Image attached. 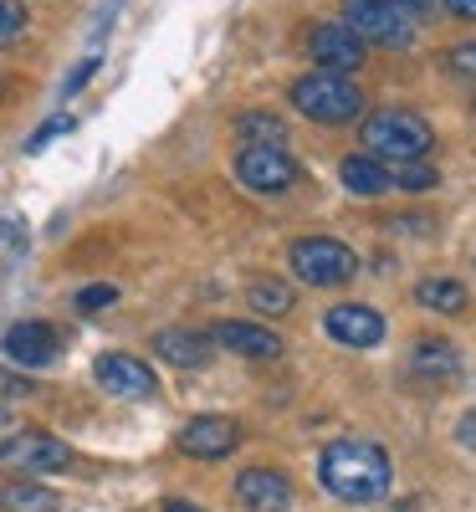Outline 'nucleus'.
<instances>
[{
  "label": "nucleus",
  "mask_w": 476,
  "mask_h": 512,
  "mask_svg": "<svg viewBox=\"0 0 476 512\" xmlns=\"http://www.w3.org/2000/svg\"><path fill=\"white\" fill-rule=\"evenodd\" d=\"M318 477H323V487H328L338 502L369 507V502H384V497H389V456H384V446H374V441L343 436V441H333V446L318 456Z\"/></svg>",
  "instance_id": "1"
},
{
  "label": "nucleus",
  "mask_w": 476,
  "mask_h": 512,
  "mask_svg": "<svg viewBox=\"0 0 476 512\" xmlns=\"http://www.w3.org/2000/svg\"><path fill=\"white\" fill-rule=\"evenodd\" d=\"M430 123L410 108H379L364 118V154L384 159V164H410L430 149Z\"/></svg>",
  "instance_id": "2"
},
{
  "label": "nucleus",
  "mask_w": 476,
  "mask_h": 512,
  "mask_svg": "<svg viewBox=\"0 0 476 512\" xmlns=\"http://www.w3.org/2000/svg\"><path fill=\"white\" fill-rule=\"evenodd\" d=\"M292 108L313 123H354L364 113V93L359 82H349L343 72H308L292 82Z\"/></svg>",
  "instance_id": "3"
},
{
  "label": "nucleus",
  "mask_w": 476,
  "mask_h": 512,
  "mask_svg": "<svg viewBox=\"0 0 476 512\" xmlns=\"http://www.w3.org/2000/svg\"><path fill=\"white\" fill-rule=\"evenodd\" d=\"M287 262H292L297 282H308V287H343L359 272L354 246H343L333 236H302V241H292Z\"/></svg>",
  "instance_id": "4"
},
{
  "label": "nucleus",
  "mask_w": 476,
  "mask_h": 512,
  "mask_svg": "<svg viewBox=\"0 0 476 512\" xmlns=\"http://www.w3.org/2000/svg\"><path fill=\"white\" fill-rule=\"evenodd\" d=\"M343 26H349L364 47H410L415 41V21L410 11L389 6V0H343Z\"/></svg>",
  "instance_id": "5"
},
{
  "label": "nucleus",
  "mask_w": 476,
  "mask_h": 512,
  "mask_svg": "<svg viewBox=\"0 0 476 512\" xmlns=\"http://www.w3.org/2000/svg\"><path fill=\"white\" fill-rule=\"evenodd\" d=\"M0 461L26 477H57L72 466V446L47 431H16L11 441H0Z\"/></svg>",
  "instance_id": "6"
},
{
  "label": "nucleus",
  "mask_w": 476,
  "mask_h": 512,
  "mask_svg": "<svg viewBox=\"0 0 476 512\" xmlns=\"http://www.w3.org/2000/svg\"><path fill=\"white\" fill-rule=\"evenodd\" d=\"M236 180L256 195H282L302 180V169L287 149H272V144H246L236 154Z\"/></svg>",
  "instance_id": "7"
},
{
  "label": "nucleus",
  "mask_w": 476,
  "mask_h": 512,
  "mask_svg": "<svg viewBox=\"0 0 476 512\" xmlns=\"http://www.w3.org/2000/svg\"><path fill=\"white\" fill-rule=\"evenodd\" d=\"M308 57L318 62V72H359L364 67V41L349 26H313L308 31Z\"/></svg>",
  "instance_id": "8"
},
{
  "label": "nucleus",
  "mask_w": 476,
  "mask_h": 512,
  "mask_svg": "<svg viewBox=\"0 0 476 512\" xmlns=\"http://www.w3.org/2000/svg\"><path fill=\"white\" fill-rule=\"evenodd\" d=\"M98 390H108L113 400H149L154 395V369L134 354H103L93 364Z\"/></svg>",
  "instance_id": "9"
},
{
  "label": "nucleus",
  "mask_w": 476,
  "mask_h": 512,
  "mask_svg": "<svg viewBox=\"0 0 476 512\" xmlns=\"http://www.w3.org/2000/svg\"><path fill=\"white\" fill-rule=\"evenodd\" d=\"M0 349H6V359L21 364V369H47L62 354V338H57L52 323H11L6 338H0Z\"/></svg>",
  "instance_id": "10"
},
{
  "label": "nucleus",
  "mask_w": 476,
  "mask_h": 512,
  "mask_svg": "<svg viewBox=\"0 0 476 512\" xmlns=\"http://www.w3.org/2000/svg\"><path fill=\"white\" fill-rule=\"evenodd\" d=\"M241 446V425L226 415H195L185 431H180V451L195 461H221Z\"/></svg>",
  "instance_id": "11"
},
{
  "label": "nucleus",
  "mask_w": 476,
  "mask_h": 512,
  "mask_svg": "<svg viewBox=\"0 0 476 512\" xmlns=\"http://www.w3.org/2000/svg\"><path fill=\"white\" fill-rule=\"evenodd\" d=\"M323 328H328L333 344H343V349H374L379 338H384V318H379L374 308H364V303L333 308V313L323 318Z\"/></svg>",
  "instance_id": "12"
},
{
  "label": "nucleus",
  "mask_w": 476,
  "mask_h": 512,
  "mask_svg": "<svg viewBox=\"0 0 476 512\" xmlns=\"http://www.w3.org/2000/svg\"><path fill=\"white\" fill-rule=\"evenodd\" d=\"M236 497L251 512H287L292 507V482H287V472H272V466H251V472L236 477Z\"/></svg>",
  "instance_id": "13"
},
{
  "label": "nucleus",
  "mask_w": 476,
  "mask_h": 512,
  "mask_svg": "<svg viewBox=\"0 0 476 512\" xmlns=\"http://www.w3.org/2000/svg\"><path fill=\"white\" fill-rule=\"evenodd\" d=\"M210 338H215L221 349L241 354V359H277V354H282V338H277L272 328H262V323H241V318L215 323Z\"/></svg>",
  "instance_id": "14"
},
{
  "label": "nucleus",
  "mask_w": 476,
  "mask_h": 512,
  "mask_svg": "<svg viewBox=\"0 0 476 512\" xmlns=\"http://www.w3.org/2000/svg\"><path fill=\"white\" fill-rule=\"evenodd\" d=\"M154 354L175 369H205L210 364V338L185 333V328H164V333H154Z\"/></svg>",
  "instance_id": "15"
},
{
  "label": "nucleus",
  "mask_w": 476,
  "mask_h": 512,
  "mask_svg": "<svg viewBox=\"0 0 476 512\" xmlns=\"http://www.w3.org/2000/svg\"><path fill=\"white\" fill-rule=\"evenodd\" d=\"M338 175H343V185H349L354 195H384L389 190V164L374 159V154H349Z\"/></svg>",
  "instance_id": "16"
},
{
  "label": "nucleus",
  "mask_w": 476,
  "mask_h": 512,
  "mask_svg": "<svg viewBox=\"0 0 476 512\" xmlns=\"http://www.w3.org/2000/svg\"><path fill=\"white\" fill-rule=\"evenodd\" d=\"M415 374H420V379H456V374H461V354L446 344V338H420Z\"/></svg>",
  "instance_id": "17"
},
{
  "label": "nucleus",
  "mask_w": 476,
  "mask_h": 512,
  "mask_svg": "<svg viewBox=\"0 0 476 512\" xmlns=\"http://www.w3.org/2000/svg\"><path fill=\"white\" fill-rule=\"evenodd\" d=\"M415 297L430 313H451V318L466 313V282H456V277H430V282L415 287Z\"/></svg>",
  "instance_id": "18"
},
{
  "label": "nucleus",
  "mask_w": 476,
  "mask_h": 512,
  "mask_svg": "<svg viewBox=\"0 0 476 512\" xmlns=\"http://www.w3.org/2000/svg\"><path fill=\"white\" fill-rule=\"evenodd\" d=\"M246 303L256 308V313H272V318H282V313H292V287L287 282H277V277H256L251 287H246Z\"/></svg>",
  "instance_id": "19"
},
{
  "label": "nucleus",
  "mask_w": 476,
  "mask_h": 512,
  "mask_svg": "<svg viewBox=\"0 0 476 512\" xmlns=\"http://www.w3.org/2000/svg\"><path fill=\"white\" fill-rule=\"evenodd\" d=\"M236 134L246 144H272V149H287V123L277 113H241L236 118Z\"/></svg>",
  "instance_id": "20"
},
{
  "label": "nucleus",
  "mask_w": 476,
  "mask_h": 512,
  "mask_svg": "<svg viewBox=\"0 0 476 512\" xmlns=\"http://www.w3.org/2000/svg\"><path fill=\"white\" fill-rule=\"evenodd\" d=\"M0 507H6V512H57V492L31 487V482H16V487L0 492Z\"/></svg>",
  "instance_id": "21"
},
{
  "label": "nucleus",
  "mask_w": 476,
  "mask_h": 512,
  "mask_svg": "<svg viewBox=\"0 0 476 512\" xmlns=\"http://www.w3.org/2000/svg\"><path fill=\"white\" fill-rule=\"evenodd\" d=\"M389 185H400V190H436L441 175H436V164L410 159V164H389Z\"/></svg>",
  "instance_id": "22"
},
{
  "label": "nucleus",
  "mask_w": 476,
  "mask_h": 512,
  "mask_svg": "<svg viewBox=\"0 0 476 512\" xmlns=\"http://www.w3.org/2000/svg\"><path fill=\"white\" fill-rule=\"evenodd\" d=\"M113 303H118V287L113 282H93V287L77 292V313H108Z\"/></svg>",
  "instance_id": "23"
},
{
  "label": "nucleus",
  "mask_w": 476,
  "mask_h": 512,
  "mask_svg": "<svg viewBox=\"0 0 476 512\" xmlns=\"http://www.w3.org/2000/svg\"><path fill=\"white\" fill-rule=\"evenodd\" d=\"M21 246H26V226H21V216H6V210H0V262L21 256Z\"/></svg>",
  "instance_id": "24"
},
{
  "label": "nucleus",
  "mask_w": 476,
  "mask_h": 512,
  "mask_svg": "<svg viewBox=\"0 0 476 512\" xmlns=\"http://www.w3.org/2000/svg\"><path fill=\"white\" fill-rule=\"evenodd\" d=\"M62 134H72V113H57V118H47V123H41L36 134L26 139V154H41V149H47L52 139H62Z\"/></svg>",
  "instance_id": "25"
},
{
  "label": "nucleus",
  "mask_w": 476,
  "mask_h": 512,
  "mask_svg": "<svg viewBox=\"0 0 476 512\" xmlns=\"http://www.w3.org/2000/svg\"><path fill=\"white\" fill-rule=\"evenodd\" d=\"M446 62H451L456 77H471L476 82V41H456V47L446 52Z\"/></svg>",
  "instance_id": "26"
},
{
  "label": "nucleus",
  "mask_w": 476,
  "mask_h": 512,
  "mask_svg": "<svg viewBox=\"0 0 476 512\" xmlns=\"http://www.w3.org/2000/svg\"><path fill=\"white\" fill-rule=\"evenodd\" d=\"M21 31H26V11L16 0H0V41H16Z\"/></svg>",
  "instance_id": "27"
},
{
  "label": "nucleus",
  "mask_w": 476,
  "mask_h": 512,
  "mask_svg": "<svg viewBox=\"0 0 476 512\" xmlns=\"http://www.w3.org/2000/svg\"><path fill=\"white\" fill-rule=\"evenodd\" d=\"M93 72H98V57H82V62L72 67V77H67V93H77V88H82V82H88Z\"/></svg>",
  "instance_id": "28"
},
{
  "label": "nucleus",
  "mask_w": 476,
  "mask_h": 512,
  "mask_svg": "<svg viewBox=\"0 0 476 512\" xmlns=\"http://www.w3.org/2000/svg\"><path fill=\"white\" fill-rule=\"evenodd\" d=\"M456 436H461V446H471V451H476V410H471V415H461Z\"/></svg>",
  "instance_id": "29"
},
{
  "label": "nucleus",
  "mask_w": 476,
  "mask_h": 512,
  "mask_svg": "<svg viewBox=\"0 0 476 512\" xmlns=\"http://www.w3.org/2000/svg\"><path fill=\"white\" fill-rule=\"evenodd\" d=\"M451 6V16H461V21H476V0H446Z\"/></svg>",
  "instance_id": "30"
},
{
  "label": "nucleus",
  "mask_w": 476,
  "mask_h": 512,
  "mask_svg": "<svg viewBox=\"0 0 476 512\" xmlns=\"http://www.w3.org/2000/svg\"><path fill=\"white\" fill-rule=\"evenodd\" d=\"M389 6H400V11H430L436 0H389Z\"/></svg>",
  "instance_id": "31"
},
{
  "label": "nucleus",
  "mask_w": 476,
  "mask_h": 512,
  "mask_svg": "<svg viewBox=\"0 0 476 512\" xmlns=\"http://www.w3.org/2000/svg\"><path fill=\"white\" fill-rule=\"evenodd\" d=\"M164 512H205V507H195V502H180V497H169V502H164Z\"/></svg>",
  "instance_id": "32"
}]
</instances>
